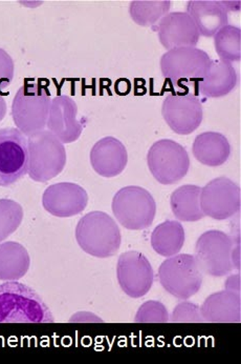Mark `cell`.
<instances>
[{
  "mask_svg": "<svg viewBox=\"0 0 241 364\" xmlns=\"http://www.w3.org/2000/svg\"><path fill=\"white\" fill-rule=\"evenodd\" d=\"M47 304L32 287L17 282L0 284V323H54Z\"/></svg>",
  "mask_w": 241,
  "mask_h": 364,
  "instance_id": "obj_1",
  "label": "cell"
},
{
  "mask_svg": "<svg viewBox=\"0 0 241 364\" xmlns=\"http://www.w3.org/2000/svg\"><path fill=\"white\" fill-rule=\"evenodd\" d=\"M76 239L85 253L96 258L115 256L122 242L117 223L113 217L100 210L89 213L79 220Z\"/></svg>",
  "mask_w": 241,
  "mask_h": 364,
  "instance_id": "obj_2",
  "label": "cell"
},
{
  "mask_svg": "<svg viewBox=\"0 0 241 364\" xmlns=\"http://www.w3.org/2000/svg\"><path fill=\"white\" fill-rule=\"evenodd\" d=\"M28 174L36 182L55 178L67 164L65 144L48 130L28 136Z\"/></svg>",
  "mask_w": 241,
  "mask_h": 364,
  "instance_id": "obj_3",
  "label": "cell"
},
{
  "mask_svg": "<svg viewBox=\"0 0 241 364\" xmlns=\"http://www.w3.org/2000/svg\"><path fill=\"white\" fill-rule=\"evenodd\" d=\"M50 94L40 83H24L12 104V117L17 129L30 136L47 127Z\"/></svg>",
  "mask_w": 241,
  "mask_h": 364,
  "instance_id": "obj_4",
  "label": "cell"
},
{
  "mask_svg": "<svg viewBox=\"0 0 241 364\" xmlns=\"http://www.w3.org/2000/svg\"><path fill=\"white\" fill-rule=\"evenodd\" d=\"M159 278L170 295L179 300H188L203 286V273L195 256L176 254L162 263Z\"/></svg>",
  "mask_w": 241,
  "mask_h": 364,
  "instance_id": "obj_5",
  "label": "cell"
},
{
  "mask_svg": "<svg viewBox=\"0 0 241 364\" xmlns=\"http://www.w3.org/2000/svg\"><path fill=\"white\" fill-rule=\"evenodd\" d=\"M111 208L120 225L133 231L150 227L157 214L155 198L141 186L120 188L113 197Z\"/></svg>",
  "mask_w": 241,
  "mask_h": 364,
  "instance_id": "obj_6",
  "label": "cell"
},
{
  "mask_svg": "<svg viewBox=\"0 0 241 364\" xmlns=\"http://www.w3.org/2000/svg\"><path fill=\"white\" fill-rule=\"evenodd\" d=\"M212 59L203 50L185 47L169 50L161 58L164 78L174 85H198L211 65Z\"/></svg>",
  "mask_w": 241,
  "mask_h": 364,
  "instance_id": "obj_7",
  "label": "cell"
},
{
  "mask_svg": "<svg viewBox=\"0 0 241 364\" xmlns=\"http://www.w3.org/2000/svg\"><path fill=\"white\" fill-rule=\"evenodd\" d=\"M147 164L152 176L162 184L181 181L190 168V158L181 144L170 139L155 142L149 149Z\"/></svg>",
  "mask_w": 241,
  "mask_h": 364,
  "instance_id": "obj_8",
  "label": "cell"
},
{
  "mask_svg": "<svg viewBox=\"0 0 241 364\" xmlns=\"http://www.w3.org/2000/svg\"><path fill=\"white\" fill-rule=\"evenodd\" d=\"M233 249L234 241L229 235L211 230L199 236L194 256L203 274L223 277L233 271Z\"/></svg>",
  "mask_w": 241,
  "mask_h": 364,
  "instance_id": "obj_9",
  "label": "cell"
},
{
  "mask_svg": "<svg viewBox=\"0 0 241 364\" xmlns=\"http://www.w3.org/2000/svg\"><path fill=\"white\" fill-rule=\"evenodd\" d=\"M28 138L17 128L0 129V186H10L28 174Z\"/></svg>",
  "mask_w": 241,
  "mask_h": 364,
  "instance_id": "obj_10",
  "label": "cell"
},
{
  "mask_svg": "<svg viewBox=\"0 0 241 364\" xmlns=\"http://www.w3.org/2000/svg\"><path fill=\"white\" fill-rule=\"evenodd\" d=\"M240 188L227 177L208 182L201 192V208L205 216L225 220L240 210Z\"/></svg>",
  "mask_w": 241,
  "mask_h": 364,
  "instance_id": "obj_11",
  "label": "cell"
},
{
  "mask_svg": "<svg viewBox=\"0 0 241 364\" xmlns=\"http://www.w3.org/2000/svg\"><path fill=\"white\" fill-rule=\"evenodd\" d=\"M162 114L171 130L189 135L203 122V105L194 94L171 93L164 100Z\"/></svg>",
  "mask_w": 241,
  "mask_h": 364,
  "instance_id": "obj_12",
  "label": "cell"
},
{
  "mask_svg": "<svg viewBox=\"0 0 241 364\" xmlns=\"http://www.w3.org/2000/svg\"><path fill=\"white\" fill-rule=\"evenodd\" d=\"M118 282L122 291L131 298H141L152 287L155 274L146 256L137 251L120 256L117 265Z\"/></svg>",
  "mask_w": 241,
  "mask_h": 364,
  "instance_id": "obj_13",
  "label": "cell"
},
{
  "mask_svg": "<svg viewBox=\"0 0 241 364\" xmlns=\"http://www.w3.org/2000/svg\"><path fill=\"white\" fill-rule=\"evenodd\" d=\"M86 191L72 182H60L48 186L43 193V205L52 216L67 218L80 214L87 207Z\"/></svg>",
  "mask_w": 241,
  "mask_h": 364,
  "instance_id": "obj_14",
  "label": "cell"
},
{
  "mask_svg": "<svg viewBox=\"0 0 241 364\" xmlns=\"http://www.w3.org/2000/svg\"><path fill=\"white\" fill-rule=\"evenodd\" d=\"M47 130L63 144L77 141L83 131L78 119L76 102L67 95H58L50 102L47 122Z\"/></svg>",
  "mask_w": 241,
  "mask_h": 364,
  "instance_id": "obj_15",
  "label": "cell"
},
{
  "mask_svg": "<svg viewBox=\"0 0 241 364\" xmlns=\"http://www.w3.org/2000/svg\"><path fill=\"white\" fill-rule=\"evenodd\" d=\"M159 43L165 49L176 48H195L198 43V30L188 13H168L157 26Z\"/></svg>",
  "mask_w": 241,
  "mask_h": 364,
  "instance_id": "obj_16",
  "label": "cell"
},
{
  "mask_svg": "<svg viewBox=\"0 0 241 364\" xmlns=\"http://www.w3.org/2000/svg\"><path fill=\"white\" fill-rule=\"evenodd\" d=\"M128 153L117 138H102L91 151V164L96 174L111 178L118 176L126 168Z\"/></svg>",
  "mask_w": 241,
  "mask_h": 364,
  "instance_id": "obj_17",
  "label": "cell"
},
{
  "mask_svg": "<svg viewBox=\"0 0 241 364\" xmlns=\"http://www.w3.org/2000/svg\"><path fill=\"white\" fill-rule=\"evenodd\" d=\"M230 6L217 0H190L187 12L194 21L199 35L212 37L229 21Z\"/></svg>",
  "mask_w": 241,
  "mask_h": 364,
  "instance_id": "obj_18",
  "label": "cell"
},
{
  "mask_svg": "<svg viewBox=\"0 0 241 364\" xmlns=\"http://www.w3.org/2000/svg\"><path fill=\"white\" fill-rule=\"evenodd\" d=\"M240 294L236 291H217L203 302L201 308L203 322L210 323H240L241 320Z\"/></svg>",
  "mask_w": 241,
  "mask_h": 364,
  "instance_id": "obj_19",
  "label": "cell"
},
{
  "mask_svg": "<svg viewBox=\"0 0 241 364\" xmlns=\"http://www.w3.org/2000/svg\"><path fill=\"white\" fill-rule=\"evenodd\" d=\"M237 81V73L231 63L212 60L209 70L197 87L205 97L220 98L231 93Z\"/></svg>",
  "mask_w": 241,
  "mask_h": 364,
  "instance_id": "obj_20",
  "label": "cell"
},
{
  "mask_svg": "<svg viewBox=\"0 0 241 364\" xmlns=\"http://www.w3.org/2000/svg\"><path fill=\"white\" fill-rule=\"evenodd\" d=\"M192 153L196 160L208 166H220L231 155L229 140L217 132L199 134L193 142Z\"/></svg>",
  "mask_w": 241,
  "mask_h": 364,
  "instance_id": "obj_21",
  "label": "cell"
},
{
  "mask_svg": "<svg viewBox=\"0 0 241 364\" xmlns=\"http://www.w3.org/2000/svg\"><path fill=\"white\" fill-rule=\"evenodd\" d=\"M30 258L23 245L8 241L0 245V280L17 282L30 269Z\"/></svg>",
  "mask_w": 241,
  "mask_h": 364,
  "instance_id": "obj_22",
  "label": "cell"
},
{
  "mask_svg": "<svg viewBox=\"0 0 241 364\" xmlns=\"http://www.w3.org/2000/svg\"><path fill=\"white\" fill-rule=\"evenodd\" d=\"M201 186L187 184L172 193L170 207L179 220L194 223L205 217L201 208Z\"/></svg>",
  "mask_w": 241,
  "mask_h": 364,
  "instance_id": "obj_23",
  "label": "cell"
},
{
  "mask_svg": "<svg viewBox=\"0 0 241 364\" xmlns=\"http://www.w3.org/2000/svg\"><path fill=\"white\" fill-rule=\"evenodd\" d=\"M186 235L183 225L175 220H167L155 228L151 234V247L163 257H172L183 249Z\"/></svg>",
  "mask_w": 241,
  "mask_h": 364,
  "instance_id": "obj_24",
  "label": "cell"
},
{
  "mask_svg": "<svg viewBox=\"0 0 241 364\" xmlns=\"http://www.w3.org/2000/svg\"><path fill=\"white\" fill-rule=\"evenodd\" d=\"M170 6L168 0H135L130 2L129 14L138 25L155 26L168 14Z\"/></svg>",
  "mask_w": 241,
  "mask_h": 364,
  "instance_id": "obj_25",
  "label": "cell"
},
{
  "mask_svg": "<svg viewBox=\"0 0 241 364\" xmlns=\"http://www.w3.org/2000/svg\"><path fill=\"white\" fill-rule=\"evenodd\" d=\"M214 46L221 61L227 63L241 58V31L235 26H223L214 35Z\"/></svg>",
  "mask_w": 241,
  "mask_h": 364,
  "instance_id": "obj_26",
  "label": "cell"
},
{
  "mask_svg": "<svg viewBox=\"0 0 241 364\" xmlns=\"http://www.w3.org/2000/svg\"><path fill=\"white\" fill-rule=\"evenodd\" d=\"M23 208L16 201L0 199V242L6 240L21 227Z\"/></svg>",
  "mask_w": 241,
  "mask_h": 364,
  "instance_id": "obj_27",
  "label": "cell"
},
{
  "mask_svg": "<svg viewBox=\"0 0 241 364\" xmlns=\"http://www.w3.org/2000/svg\"><path fill=\"white\" fill-rule=\"evenodd\" d=\"M169 317L167 309L162 302L150 300L140 306L135 321L138 323H166Z\"/></svg>",
  "mask_w": 241,
  "mask_h": 364,
  "instance_id": "obj_28",
  "label": "cell"
},
{
  "mask_svg": "<svg viewBox=\"0 0 241 364\" xmlns=\"http://www.w3.org/2000/svg\"><path fill=\"white\" fill-rule=\"evenodd\" d=\"M169 321L173 323H201L203 322L201 308L192 302L184 301L177 304L169 317Z\"/></svg>",
  "mask_w": 241,
  "mask_h": 364,
  "instance_id": "obj_29",
  "label": "cell"
},
{
  "mask_svg": "<svg viewBox=\"0 0 241 364\" xmlns=\"http://www.w3.org/2000/svg\"><path fill=\"white\" fill-rule=\"evenodd\" d=\"M15 65L9 53L0 48V92L4 91L14 78Z\"/></svg>",
  "mask_w": 241,
  "mask_h": 364,
  "instance_id": "obj_30",
  "label": "cell"
},
{
  "mask_svg": "<svg viewBox=\"0 0 241 364\" xmlns=\"http://www.w3.org/2000/svg\"><path fill=\"white\" fill-rule=\"evenodd\" d=\"M6 109H8V107H6V100H4V96L0 94V122L6 117Z\"/></svg>",
  "mask_w": 241,
  "mask_h": 364,
  "instance_id": "obj_31",
  "label": "cell"
}]
</instances>
